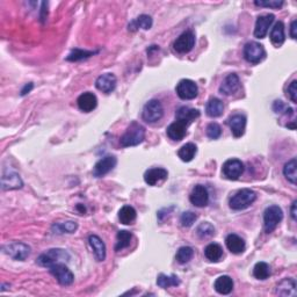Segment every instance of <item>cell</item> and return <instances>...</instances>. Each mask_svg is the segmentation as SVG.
<instances>
[{"instance_id": "cell-34", "label": "cell", "mask_w": 297, "mask_h": 297, "mask_svg": "<svg viewBox=\"0 0 297 297\" xmlns=\"http://www.w3.org/2000/svg\"><path fill=\"white\" fill-rule=\"evenodd\" d=\"M158 287L163 289L170 287H177L180 284V280L177 275H165V274H159L157 277Z\"/></svg>"}, {"instance_id": "cell-17", "label": "cell", "mask_w": 297, "mask_h": 297, "mask_svg": "<svg viewBox=\"0 0 297 297\" xmlns=\"http://www.w3.org/2000/svg\"><path fill=\"white\" fill-rule=\"evenodd\" d=\"M228 124L230 129H231L232 135L236 138H239L244 135L245 128H246V117L241 114L232 115L231 117L228 120Z\"/></svg>"}, {"instance_id": "cell-5", "label": "cell", "mask_w": 297, "mask_h": 297, "mask_svg": "<svg viewBox=\"0 0 297 297\" xmlns=\"http://www.w3.org/2000/svg\"><path fill=\"white\" fill-rule=\"evenodd\" d=\"M283 218V213L278 206H270L263 213V226L267 233H272Z\"/></svg>"}, {"instance_id": "cell-42", "label": "cell", "mask_w": 297, "mask_h": 297, "mask_svg": "<svg viewBox=\"0 0 297 297\" xmlns=\"http://www.w3.org/2000/svg\"><path fill=\"white\" fill-rule=\"evenodd\" d=\"M206 132H207V136L209 137V138L217 139V138H220L221 135H222V129L217 123H214L213 122V123L208 124Z\"/></svg>"}, {"instance_id": "cell-23", "label": "cell", "mask_w": 297, "mask_h": 297, "mask_svg": "<svg viewBox=\"0 0 297 297\" xmlns=\"http://www.w3.org/2000/svg\"><path fill=\"white\" fill-rule=\"evenodd\" d=\"M276 295L280 296H296V281L291 277L283 278L280 283L276 285Z\"/></svg>"}, {"instance_id": "cell-22", "label": "cell", "mask_w": 297, "mask_h": 297, "mask_svg": "<svg viewBox=\"0 0 297 297\" xmlns=\"http://www.w3.org/2000/svg\"><path fill=\"white\" fill-rule=\"evenodd\" d=\"M88 241H90V245L93 250V253H94L95 259L98 261H103L106 259V245L103 243L102 239L100 238L99 236L92 235L88 237Z\"/></svg>"}, {"instance_id": "cell-12", "label": "cell", "mask_w": 297, "mask_h": 297, "mask_svg": "<svg viewBox=\"0 0 297 297\" xmlns=\"http://www.w3.org/2000/svg\"><path fill=\"white\" fill-rule=\"evenodd\" d=\"M116 158L114 156H106L102 159L96 163L94 169H93V176L95 178H101L106 174H108L114 167L116 166Z\"/></svg>"}, {"instance_id": "cell-4", "label": "cell", "mask_w": 297, "mask_h": 297, "mask_svg": "<svg viewBox=\"0 0 297 297\" xmlns=\"http://www.w3.org/2000/svg\"><path fill=\"white\" fill-rule=\"evenodd\" d=\"M2 250L9 257L14 260H19V261H24L31 254V247L27 244L21 243V241H12V243L3 245Z\"/></svg>"}, {"instance_id": "cell-19", "label": "cell", "mask_w": 297, "mask_h": 297, "mask_svg": "<svg viewBox=\"0 0 297 297\" xmlns=\"http://www.w3.org/2000/svg\"><path fill=\"white\" fill-rule=\"evenodd\" d=\"M24 186L20 176L14 172L4 173L2 177V188L4 191H13V189H19Z\"/></svg>"}, {"instance_id": "cell-21", "label": "cell", "mask_w": 297, "mask_h": 297, "mask_svg": "<svg viewBox=\"0 0 297 297\" xmlns=\"http://www.w3.org/2000/svg\"><path fill=\"white\" fill-rule=\"evenodd\" d=\"M225 244L228 250L233 254H240L243 253L246 248V244H245L244 239L239 237L238 235H235V233H231L225 238Z\"/></svg>"}, {"instance_id": "cell-6", "label": "cell", "mask_w": 297, "mask_h": 297, "mask_svg": "<svg viewBox=\"0 0 297 297\" xmlns=\"http://www.w3.org/2000/svg\"><path fill=\"white\" fill-rule=\"evenodd\" d=\"M164 115V108L161 101L158 100H150L145 103L142 111V117L143 120L147 122V123H156L158 122Z\"/></svg>"}, {"instance_id": "cell-20", "label": "cell", "mask_w": 297, "mask_h": 297, "mask_svg": "<svg viewBox=\"0 0 297 297\" xmlns=\"http://www.w3.org/2000/svg\"><path fill=\"white\" fill-rule=\"evenodd\" d=\"M78 107H79L80 110L85 111V113H90L93 109L96 108L98 106V99L96 96L91 92L83 93L79 98L77 100Z\"/></svg>"}, {"instance_id": "cell-35", "label": "cell", "mask_w": 297, "mask_h": 297, "mask_svg": "<svg viewBox=\"0 0 297 297\" xmlns=\"http://www.w3.org/2000/svg\"><path fill=\"white\" fill-rule=\"evenodd\" d=\"M117 243L115 245V251H122L124 248H127L130 245V241H131V233L129 231H125V230H121V231L117 232Z\"/></svg>"}, {"instance_id": "cell-24", "label": "cell", "mask_w": 297, "mask_h": 297, "mask_svg": "<svg viewBox=\"0 0 297 297\" xmlns=\"http://www.w3.org/2000/svg\"><path fill=\"white\" fill-rule=\"evenodd\" d=\"M187 124H185L184 122L176 121L172 124L169 125V128L166 130L167 136L173 140H181L187 133Z\"/></svg>"}, {"instance_id": "cell-47", "label": "cell", "mask_w": 297, "mask_h": 297, "mask_svg": "<svg viewBox=\"0 0 297 297\" xmlns=\"http://www.w3.org/2000/svg\"><path fill=\"white\" fill-rule=\"evenodd\" d=\"M296 206H297V201H294L291 204V209H290L291 217H292V220H294V221H296Z\"/></svg>"}, {"instance_id": "cell-46", "label": "cell", "mask_w": 297, "mask_h": 297, "mask_svg": "<svg viewBox=\"0 0 297 297\" xmlns=\"http://www.w3.org/2000/svg\"><path fill=\"white\" fill-rule=\"evenodd\" d=\"M32 88H33V84H32V83L27 84V85H26V86H25L24 90L21 91V95H26V94H27V93H29V92L32 91Z\"/></svg>"}, {"instance_id": "cell-15", "label": "cell", "mask_w": 297, "mask_h": 297, "mask_svg": "<svg viewBox=\"0 0 297 297\" xmlns=\"http://www.w3.org/2000/svg\"><path fill=\"white\" fill-rule=\"evenodd\" d=\"M95 87L102 93H111L116 87V77L113 73L101 74L95 81Z\"/></svg>"}, {"instance_id": "cell-16", "label": "cell", "mask_w": 297, "mask_h": 297, "mask_svg": "<svg viewBox=\"0 0 297 297\" xmlns=\"http://www.w3.org/2000/svg\"><path fill=\"white\" fill-rule=\"evenodd\" d=\"M240 87V80L239 77L236 73H230L229 76L225 77L223 83L220 86V92L224 95H231L236 93Z\"/></svg>"}, {"instance_id": "cell-44", "label": "cell", "mask_w": 297, "mask_h": 297, "mask_svg": "<svg viewBox=\"0 0 297 297\" xmlns=\"http://www.w3.org/2000/svg\"><path fill=\"white\" fill-rule=\"evenodd\" d=\"M287 95L294 103H297V80H292L287 88Z\"/></svg>"}, {"instance_id": "cell-2", "label": "cell", "mask_w": 297, "mask_h": 297, "mask_svg": "<svg viewBox=\"0 0 297 297\" xmlns=\"http://www.w3.org/2000/svg\"><path fill=\"white\" fill-rule=\"evenodd\" d=\"M257 200V194L252 189L244 188L236 193L235 195L230 199L229 206L232 210H244L253 204Z\"/></svg>"}, {"instance_id": "cell-10", "label": "cell", "mask_w": 297, "mask_h": 297, "mask_svg": "<svg viewBox=\"0 0 297 297\" xmlns=\"http://www.w3.org/2000/svg\"><path fill=\"white\" fill-rule=\"evenodd\" d=\"M195 46V35L193 32H185L174 41V50L179 54H187Z\"/></svg>"}, {"instance_id": "cell-25", "label": "cell", "mask_w": 297, "mask_h": 297, "mask_svg": "<svg viewBox=\"0 0 297 297\" xmlns=\"http://www.w3.org/2000/svg\"><path fill=\"white\" fill-rule=\"evenodd\" d=\"M200 117V111L189 107H180L177 111V121L184 122L185 124L189 125L192 122H194L196 118Z\"/></svg>"}, {"instance_id": "cell-8", "label": "cell", "mask_w": 297, "mask_h": 297, "mask_svg": "<svg viewBox=\"0 0 297 297\" xmlns=\"http://www.w3.org/2000/svg\"><path fill=\"white\" fill-rule=\"evenodd\" d=\"M49 272L53 274L56 277V280L59 282V284L62 285L72 284V282L74 280L72 272L68 268V266H66L64 262L56 263V265L49 267Z\"/></svg>"}, {"instance_id": "cell-37", "label": "cell", "mask_w": 297, "mask_h": 297, "mask_svg": "<svg viewBox=\"0 0 297 297\" xmlns=\"http://www.w3.org/2000/svg\"><path fill=\"white\" fill-rule=\"evenodd\" d=\"M253 275L258 280H266L270 276V267L266 262L255 263L253 268Z\"/></svg>"}, {"instance_id": "cell-11", "label": "cell", "mask_w": 297, "mask_h": 297, "mask_svg": "<svg viewBox=\"0 0 297 297\" xmlns=\"http://www.w3.org/2000/svg\"><path fill=\"white\" fill-rule=\"evenodd\" d=\"M222 171L226 179L237 180L244 172V164L239 159H229L223 164Z\"/></svg>"}, {"instance_id": "cell-38", "label": "cell", "mask_w": 297, "mask_h": 297, "mask_svg": "<svg viewBox=\"0 0 297 297\" xmlns=\"http://www.w3.org/2000/svg\"><path fill=\"white\" fill-rule=\"evenodd\" d=\"M196 233L200 238H209L215 235V228L209 222H203L196 228Z\"/></svg>"}, {"instance_id": "cell-41", "label": "cell", "mask_w": 297, "mask_h": 297, "mask_svg": "<svg viewBox=\"0 0 297 297\" xmlns=\"http://www.w3.org/2000/svg\"><path fill=\"white\" fill-rule=\"evenodd\" d=\"M196 220H198L196 214L193 213V211H185L180 217V223L184 228H189V226L194 224Z\"/></svg>"}, {"instance_id": "cell-43", "label": "cell", "mask_w": 297, "mask_h": 297, "mask_svg": "<svg viewBox=\"0 0 297 297\" xmlns=\"http://www.w3.org/2000/svg\"><path fill=\"white\" fill-rule=\"evenodd\" d=\"M254 5L255 6H259V7H268V9H280V7L283 6V2L282 0H257V2H254Z\"/></svg>"}, {"instance_id": "cell-1", "label": "cell", "mask_w": 297, "mask_h": 297, "mask_svg": "<svg viewBox=\"0 0 297 297\" xmlns=\"http://www.w3.org/2000/svg\"><path fill=\"white\" fill-rule=\"evenodd\" d=\"M145 138V129L138 122H131L125 130L123 136L121 137V145L123 147L136 146Z\"/></svg>"}, {"instance_id": "cell-18", "label": "cell", "mask_w": 297, "mask_h": 297, "mask_svg": "<svg viewBox=\"0 0 297 297\" xmlns=\"http://www.w3.org/2000/svg\"><path fill=\"white\" fill-rule=\"evenodd\" d=\"M169 177V172L162 167H155V169L147 170L144 174V180L148 186H156L161 181H164Z\"/></svg>"}, {"instance_id": "cell-9", "label": "cell", "mask_w": 297, "mask_h": 297, "mask_svg": "<svg viewBox=\"0 0 297 297\" xmlns=\"http://www.w3.org/2000/svg\"><path fill=\"white\" fill-rule=\"evenodd\" d=\"M199 88L195 81L191 79H183L177 85V94L183 100H193L198 96Z\"/></svg>"}, {"instance_id": "cell-33", "label": "cell", "mask_w": 297, "mask_h": 297, "mask_svg": "<svg viewBox=\"0 0 297 297\" xmlns=\"http://www.w3.org/2000/svg\"><path fill=\"white\" fill-rule=\"evenodd\" d=\"M204 255H206V258L209 260V261H213V262L218 261L223 255V250L221 245L215 244V243L209 244L206 248H204Z\"/></svg>"}, {"instance_id": "cell-14", "label": "cell", "mask_w": 297, "mask_h": 297, "mask_svg": "<svg viewBox=\"0 0 297 297\" xmlns=\"http://www.w3.org/2000/svg\"><path fill=\"white\" fill-rule=\"evenodd\" d=\"M275 17L273 14H266V16H261L257 19L255 22V28H254V36L257 39H263L268 33V29L274 22Z\"/></svg>"}, {"instance_id": "cell-29", "label": "cell", "mask_w": 297, "mask_h": 297, "mask_svg": "<svg viewBox=\"0 0 297 297\" xmlns=\"http://www.w3.org/2000/svg\"><path fill=\"white\" fill-rule=\"evenodd\" d=\"M152 27V18L150 16H146V14H142L135 20L130 22L128 28L130 32H136L138 28H142L144 31H147Z\"/></svg>"}, {"instance_id": "cell-40", "label": "cell", "mask_w": 297, "mask_h": 297, "mask_svg": "<svg viewBox=\"0 0 297 297\" xmlns=\"http://www.w3.org/2000/svg\"><path fill=\"white\" fill-rule=\"evenodd\" d=\"M95 54V51H87V50H81V49H73L71 51V54L68 56V61L70 62H77V61H81V59H86L88 57H91Z\"/></svg>"}, {"instance_id": "cell-7", "label": "cell", "mask_w": 297, "mask_h": 297, "mask_svg": "<svg viewBox=\"0 0 297 297\" xmlns=\"http://www.w3.org/2000/svg\"><path fill=\"white\" fill-rule=\"evenodd\" d=\"M244 57L251 64H258L266 57V51L262 44L258 42H248L244 47Z\"/></svg>"}, {"instance_id": "cell-32", "label": "cell", "mask_w": 297, "mask_h": 297, "mask_svg": "<svg viewBox=\"0 0 297 297\" xmlns=\"http://www.w3.org/2000/svg\"><path fill=\"white\" fill-rule=\"evenodd\" d=\"M196 152H198V147H196L195 144L187 143L179 148V151H178V156H179V158L183 162L189 163L194 159Z\"/></svg>"}, {"instance_id": "cell-31", "label": "cell", "mask_w": 297, "mask_h": 297, "mask_svg": "<svg viewBox=\"0 0 297 297\" xmlns=\"http://www.w3.org/2000/svg\"><path fill=\"white\" fill-rule=\"evenodd\" d=\"M136 217H137V213L131 206L122 207L120 211H118V220L121 221L122 224H125V225L132 224V223L135 222Z\"/></svg>"}, {"instance_id": "cell-27", "label": "cell", "mask_w": 297, "mask_h": 297, "mask_svg": "<svg viewBox=\"0 0 297 297\" xmlns=\"http://www.w3.org/2000/svg\"><path fill=\"white\" fill-rule=\"evenodd\" d=\"M224 111V105H223L222 100L218 98H211L207 102L206 106V113L210 117H218L221 116Z\"/></svg>"}, {"instance_id": "cell-39", "label": "cell", "mask_w": 297, "mask_h": 297, "mask_svg": "<svg viewBox=\"0 0 297 297\" xmlns=\"http://www.w3.org/2000/svg\"><path fill=\"white\" fill-rule=\"evenodd\" d=\"M193 255H194V251H193L192 247L183 246L178 250L176 258L179 263H187L189 260H192Z\"/></svg>"}, {"instance_id": "cell-13", "label": "cell", "mask_w": 297, "mask_h": 297, "mask_svg": "<svg viewBox=\"0 0 297 297\" xmlns=\"http://www.w3.org/2000/svg\"><path fill=\"white\" fill-rule=\"evenodd\" d=\"M189 200L195 207L203 208L209 202V193L208 189L202 185H196L189 195Z\"/></svg>"}, {"instance_id": "cell-3", "label": "cell", "mask_w": 297, "mask_h": 297, "mask_svg": "<svg viewBox=\"0 0 297 297\" xmlns=\"http://www.w3.org/2000/svg\"><path fill=\"white\" fill-rule=\"evenodd\" d=\"M70 260V254L63 248H51L46 253L41 254L37 258V263L42 267H51L56 263L68 262Z\"/></svg>"}, {"instance_id": "cell-36", "label": "cell", "mask_w": 297, "mask_h": 297, "mask_svg": "<svg viewBox=\"0 0 297 297\" xmlns=\"http://www.w3.org/2000/svg\"><path fill=\"white\" fill-rule=\"evenodd\" d=\"M296 167H297V161L296 158H292L291 161H289L287 164L283 167V174L289 183L292 185H296Z\"/></svg>"}, {"instance_id": "cell-45", "label": "cell", "mask_w": 297, "mask_h": 297, "mask_svg": "<svg viewBox=\"0 0 297 297\" xmlns=\"http://www.w3.org/2000/svg\"><path fill=\"white\" fill-rule=\"evenodd\" d=\"M296 26H297V22H296V20H294L291 22V26H290V36H291V39H296Z\"/></svg>"}, {"instance_id": "cell-26", "label": "cell", "mask_w": 297, "mask_h": 297, "mask_svg": "<svg viewBox=\"0 0 297 297\" xmlns=\"http://www.w3.org/2000/svg\"><path fill=\"white\" fill-rule=\"evenodd\" d=\"M214 288L218 294L229 295L233 290V280L228 275H222L216 278L214 283Z\"/></svg>"}, {"instance_id": "cell-28", "label": "cell", "mask_w": 297, "mask_h": 297, "mask_svg": "<svg viewBox=\"0 0 297 297\" xmlns=\"http://www.w3.org/2000/svg\"><path fill=\"white\" fill-rule=\"evenodd\" d=\"M269 37H270V41H272V43L274 44V46L280 47L284 43L285 35H284L283 22L278 21V22H276L275 25H274V27L272 28V32H270Z\"/></svg>"}, {"instance_id": "cell-30", "label": "cell", "mask_w": 297, "mask_h": 297, "mask_svg": "<svg viewBox=\"0 0 297 297\" xmlns=\"http://www.w3.org/2000/svg\"><path fill=\"white\" fill-rule=\"evenodd\" d=\"M78 229V224L76 222L66 221V222H58L51 226V231L57 235L62 233H73Z\"/></svg>"}]
</instances>
